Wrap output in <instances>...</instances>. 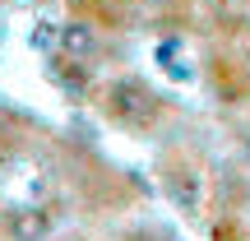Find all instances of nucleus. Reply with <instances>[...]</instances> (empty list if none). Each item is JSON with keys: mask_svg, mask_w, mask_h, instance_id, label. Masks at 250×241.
Here are the masks:
<instances>
[{"mask_svg": "<svg viewBox=\"0 0 250 241\" xmlns=\"http://www.w3.org/2000/svg\"><path fill=\"white\" fill-rule=\"evenodd\" d=\"M56 46H61L65 61H88V56H98V28L83 23V19H70V23H61V33H56Z\"/></svg>", "mask_w": 250, "mask_h": 241, "instance_id": "nucleus-1", "label": "nucleus"}, {"mask_svg": "<svg viewBox=\"0 0 250 241\" xmlns=\"http://www.w3.org/2000/svg\"><path fill=\"white\" fill-rule=\"evenodd\" d=\"M5 232H9V241H42L51 232V214L46 209H19V214H9Z\"/></svg>", "mask_w": 250, "mask_h": 241, "instance_id": "nucleus-2", "label": "nucleus"}, {"mask_svg": "<svg viewBox=\"0 0 250 241\" xmlns=\"http://www.w3.org/2000/svg\"><path fill=\"white\" fill-rule=\"evenodd\" d=\"M111 107L121 111V116H144V111H153V98H148V88L144 84H116L111 88Z\"/></svg>", "mask_w": 250, "mask_h": 241, "instance_id": "nucleus-3", "label": "nucleus"}, {"mask_svg": "<svg viewBox=\"0 0 250 241\" xmlns=\"http://www.w3.org/2000/svg\"><path fill=\"white\" fill-rule=\"evenodd\" d=\"M144 5H153V9H171V5H181V0H144Z\"/></svg>", "mask_w": 250, "mask_h": 241, "instance_id": "nucleus-4", "label": "nucleus"}]
</instances>
